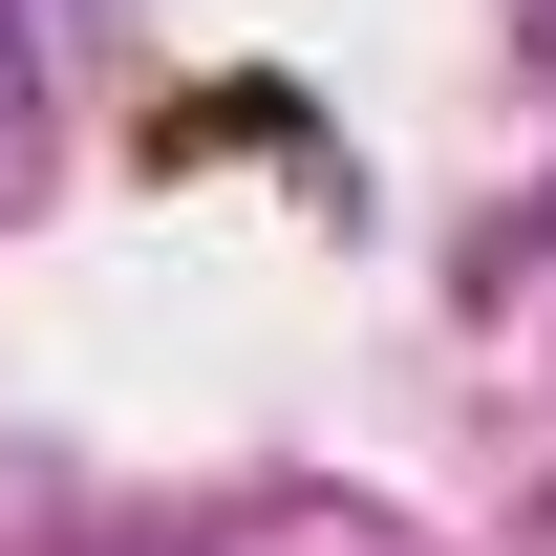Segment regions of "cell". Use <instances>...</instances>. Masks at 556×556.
<instances>
[{
  "label": "cell",
  "mask_w": 556,
  "mask_h": 556,
  "mask_svg": "<svg viewBox=\"0 0 556 556\" xmlns=\"http://www.w3.org/2000/svg\"><path fill=\"white\" fill-rule=\"evenodd\" d=\"M514 43H535V86H556V0H514Z\"/></svg>",
  "instance_id": "cell-1"
}]
</instances>
